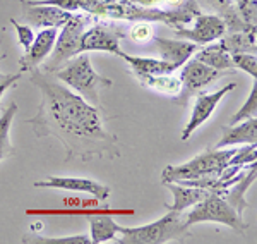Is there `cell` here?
I'll return each mask as SVG.
<instances>
[{"label": "cell", "instance_id": "6da1fadb", "mask_svg": "<svg viewBox=\"0 0 257 244\" xmlns=\"http://www.w3.org/2000/svg\"><path fill=\"white\" fill-rule=\"evenodd\" d=\"M31 83L40 90L41 103L38 114L26 122L31 124L38 138L55 136L60 139L67 150V158L91 160L118 155L117 138L105 129L98 107L40 67L31 69Z\"/></svg>", "mask_w": 257, "mask_h": 244}, {"label": "cell", "instance_id": "7a4b0ae2", "mask_svg": "<svg viewBox=\"0 0 257 244\" xmlns=\"http://www.w3.org/2000/svg\"><path fill=\"white\" fill-rule=\"evenodd\" d=\"M52 74L60 83H64L65 86H69L79 97H82L93 107H98V109H99V90L110 88L113 85L111 79L94 71L91 59L88 57V52L77 53L76 57L65 60Z\"/></svg>", "mask_w": 257, "mask_h": 244}, {"label": "cell", "instance_id": "3957f363", "mask_svg": "<svg viewBox=\"0 0 257 244\" xmlns=\"http://www.w3.org/2000/svg\"><path fill=\"white\" fill-rule=\"evenodd\" d=\"M187 227L184 224V217L180 212L168 210L156 222L141 225V227H122L118 234L122 237L118 242L122 244H165L172 241H182L187 234Z\"/></svg>", "mask_w": 257, "mask_h": 244}, {"label": "cell", "instance_id": "277c9868", "mask_svg": "<svg viewBox=\"0 0 257 244\" xmlns=\"http://www.w3.org/2000/svg\"><path fill=\"white\" fill-rule=\"evenodd\" d=\"M235 150H208L196 158L182 165H168L161 174V183H184V181H196L204 177H218L223 169L226 167L228 160L233 156Z\"/></svg>", "mask_w": 257, "mask_h": 244}, {"label": "cell", "instance_id": "5b68a950", "mask_svg": "<svg viewBox=\"0 0 257 244\" xmlns=\"http://www.w3.org/2000/svg\"><path fill=\"white\" fill-rule=\"evenodd\" d=\"M202 222H216V224L231 227L237 232H242L248 227L243 222L242 215L218 193H211L202 201L194 205V208L187 215H184V224L187 229L190 225L202 224Z\"/></svg>", "mask_w": 257, "mask_h": 244}, {"label": "cell", "instance_id": "8992f818", "mask_svg": "<svg viewBox=\"0 0 257 244\" xmlns=\"http://www.w3.org/2000/svg\"><path fill=\"white\" fill-rule=\"evenodd\" d=\"M89 18L82 14L72 16L67 23L62 26L60 35H57L53 50L48 55V60L43 62V71L53 72L57 67H60L65 60L76 57L81 53V38L86 31Z\"/></svg>", "mask_w": 257, "mask_h": 244}, {"label": "cell", "instance_id": "52a82bcc", "mask_svg": "<svg viewBox=\"0 0 257 244\" xmlns=\"http://www.w3.org/2000/svg\"><path fill=\"white\" fill-rule=\"evenodd\" d=\"M180 69L182 71H180V77H178V79L182 83V88L175 97L178 98L175 102L180 103V105H185L192 95L201 93L208 85L214 83L219 76H225L226 74V72L216 71V69L202 64V62L197 59H189L184 65H180Z\"/></svg>", "mask_w": 257, "mask_h": 244}, {"label": "cell", "instance_id": "ba28073f", "mask_svg": "<svg viewBox=\"0 0 257 244\" xmlns=\"http://www.w3.org/2000/svg\"><path fill=\"white\" fill-rule=\"evenodd\" d=\"M235 88H237L235 83H228V85H225L223 88H219L213 93H199L196 97V103H194V109H192V114H190L187 126L182 129V141H189L190 136L213 115L218 103L230 92H233Z\"/></svg>", "mask_w": 257, "mask_h": 244}, {"label": "cell", "instance_id": "9c48e42d", "mask_svg": "<svg viewBox=\"0 0 257 244\" xmlns=\"http://www.w3.org/2000/svg\"><path fill=\"white\" fill-rule=\"evenodd\" d=\"M23 2V18L28 26L45 30V28H62L72 18V12L64 11L55 6L47 4H33L31 0H21Z\"/></svg>", "mask_w": 257, "mask_h": 244}, {"label": "cell", "instance_id": "30bf717a", "mask_svg": "<svg viewBox=\"0 0 257 244\" xmlns=\"http://www.w3.org/2000/svg\"><path fill=\"white\" fill-rule=\"evenodd\" d=\"M175 36L182 40H187L190 43L196 45H209L213 41L219 40L221 36H225L226 33V24L219 16H197L196 23H194L192 30H182V28H177Z\"/></svg>", "mask_w": 257, "mask_h": 244}, {"label": "cell", "instance_id": "8fae6325", "mask_svg": "<svg viewBox=\"0 0 257 244\" xmlns=\"http://www.w3.org/2000/svg\"><path fill=\"white\" fill-rule=\"evenodd\" d=\"M123 38V33L115 26L106 24H96L91 30L84 31L81 38V53L82 52H110L118 55L122 52L120 41Z\"/></svg>", "mask_w": 257, "mask_h": 244}, {"label": "cell", "instance_id": "7c38bea8", "mask_svg": "<svg viewBox=\"0 0 257 244\" xmlns=\"http://www.w3.org/2000/svg\"><path fill=\"white\" fill-rule=\"evenodd\" d=\"M35 188L62 189V191H76L93 196L98 201H105L110 196V188L96 183V181L84 179V177H48L45 181L35 183Z\"/></svg>", "mask_w": 257, "mask_h": 244}, {"label": "cell", "instance_id": "4fadbf2b", "mask_svg": "<svg viewBox=\"0 0 257 244\" xmlns=\"http://www.w3.org/2000/svg\"><path fill=\"white\" fill-rule=\"evenodd\" d=\"M57 35H59L57 28H45V30H41L38 35L35 36V40H33L30 50L24 52V55L19 59L18 62L19 72L31 71V69L38 67L40 64H43L53 50Z\"/></svg>", "mask_w": 257, "mask_h": 244}, {"label": "cell", "instance_id": "5bb4252c", "mask_svg": "<svg viewBox=\"0 0 257 244\" xmlns=\"http://www.w3.org/2000/svg\"><path fill=\"white\" fill-rule=\"evenodd\" d=\"M153 43H155L156 52L160 53L161 60H167L170 64L184 65L190 57L199 50V45L190 43L187 40H168L161 38V36H153Z\"/></svg>", "mask_w": 257, "mask_h": 244}, {"label": "cell", "instance_id": "9a60e30c", "mask_svg": "<svg viewBox=\"0 0 257 244\" xmlns=\"http://www.w3.org/2000/svg\"><path fill=\"white\" fill-rule=\"evenodd\" d=\"M223 136L218 141L216 148L238 146V144H255L257 143V119L250 117L242 122L223 126Z\"/></svg>", "mask_w": 257, "mask_h": 244}, {"label": "cell", "instance_id": "2e32d148", "mask_svg": "<svg viewBox=\"0 0 257 244\" xmlns=\"http://www.w3.org/2000/svg\"><path fill=\"white\" fill-rule=\"evenodd\" d=\"M255 174H257L255 164H250V167L247 169L245 174L240 172L238 179L219 193L228 203H230V206H233L240 215H243V210L248 208V201L245 200V193H247V189L254 184Z\"/></svg>", "mask_w": 257, "mask_h": 244}, {"label": "cell", "instance_id": "e0dca14e", "mask_svg": "<svg viewBox=\"0 0 257 244\" xmlns=\"http://www.w3.org/2000/svg\"><path fill=\"white\" fill-rule=\"evenodd\" d=\"M165 186H167L173 194V203L168 206V210L180 212V213H184L187 208L197 205L199 201H202L206 196L211 194V191H208V189L196 188V186L175 184V183H165Z\"/></svg>", "mask_w": 257, "mask_h": 244}, {"label": "cell", "instance_id": "ac0fdd59", "mask_svg": "<svg viewBox=\"0 0 257 244\" xmlns=\"http://www.w3.org/2000/svg\"><path fill=\"white\" fill-rule=\"evenodd\" d=\"M118 57L131 65L134 74H149V76H165V74H172L177 69H180L175 64H170L167 60L161 59H149V57H134L127 55L125 52H120Z\"/></svg>", "mask_w": 257, "mask_h": 244}, {"label": "cell", "instance_id": "d6986e66", "mask_svg": "<svg viewBox=\"0 0 257 244\" xmlns=\"http://www.w3.org/2000/svg\"><path fill=\"white\" fill-rule=\"evenodd\" d=\"M194 59L201 60L202 64L209 65V67L216 69V71H221V72H233V69H235L233 62H231V57H230V52H228L221 43H209L208 47L199 48Z\"/></svg>", "mask_w": 257, "mask_h": 244}, {"label": "cell", "instance_id": "ffe728a7", "mask_svg": "<svg viewBox=\"0 0 257 244\" xmlns=\"http://www.w3.org/2000/svg\"><path fill=\"white\" fill-rule=\"evenodd\" d=\"M120 225L108 215H96L89 218V239L93 244L115 241L118 235Z\"/></svg>", "mask_w": 257, "mask_h": 244}, {"label": "cell", "instance_id": "44dd1931", "mask_svg": "<svg viewBox=\"0 0 257 244\" xmlns=\"http://www.w3.org/2000/svg\"><path fill=\"white\" fill-rule=\"evenodd\" d=\"M226 35V33H225ZM219 43L230 53L237 52H255V28L243 31H231L230 35L221 36Z\"/></svg>", "mask_w": 257, "mask_h": 244}, {"label": "cell", "instance_id": "7402d4cb", "mask_svg": "<svg viewBox=\"0 0 257 244\" xmlns=\"http://www.w3.org/2000/svg\"><path fill=\"white\" fill-rule=\"evenodd\" d=\"M141 85H144L149 90L155 92L170 95V97H177L182 88V83L177 77H172V74H165V76H149V74H136Z\"/></svg>", "mask_w": 257, "mask_h": 244}, {"label": "cell", "instance_id": "603a6c76", "mask_svg": "<svg viewBox=\"0 0 257 244\" xmlns=\"http://www.w3.org/2000/svg\"><path fill=\"white\" fill-rule=\"evenodd\" d=\"M16 112H18V105L11 103L7 109H4L2 115H0V162L14 155V146H12V143H11L9 131H11Z\"/></svg>", "mask_w": 257, "mask_h": 244}, {"label": "cell", "instance_id": "cb8c5ba5", "mask_svg": "<svg viewBox=\"0 0 257 244\" xmlns=\"http://www.w3.org/2000/svg\"><path fill=\"white\" fill-rule=\"evenodd\" d=\"M23 242L26 244H91L89 235H67V237H43V235L28 234L23 237Z\"/></svg>", "mask_w": 257, "mask_h": 244}, {"label": "cell", "instance_id": "d4e9b609", "mask_svg": "<svg viewBox=\"0 0 257 244\" xmlns=\"http://www.w3.org/2000/svg\"><path fill=\"white\" fill-rule=\"evenodd\" d=\"M231 62H233L235 69H240V71L250 74L252 77H257V59L255 53L250 52H237V53H230Z\"/></svg>", "mask_w": 257, "mask_h": 244}, {"label": "cell", "instance_id": "484cf974", "mask_svg": "<svg viewBox=\"0 0 257 244\" xmlns=\"http://www.w3.org/2000/svg\"><path fill=\"white\" fill-rule=\"evenodd\" d=\"M255 112H257V88L255 86H252L250 95L247 97L245 103H243V105L237 110V114L231 115L230 124H237V122L245 121V119L255 117Z\"/></svg>", "mask_w": 257, "mask_h": 244}, {"label": "cell", "instance_id": "4316f807", "mask_svg": "<svg viewBox=\"0 0 257 244\" xmlns=\"http://www.w3.org/2000/svg\"><path fill=\"white\" fill-rule=\"evenodd\" d=\"M230 165H238V167H245V165L255 164V144H245L240 150H235L233 156L228 160Z\"/></svg>", "mask_w": 257, "mask_h": 244}, {"label": "cell", "instance_id": "83f0119b", "mask_svg": "<svg viewBox=\"0 0 257 244\" xmlns=\"http://www.w3.org/2000/svg\"><path fill=\"white\" fill-rule=\"evenodd\" d=\"M237 7L240 18L250 26H255V14H257V4L255 0H233Z\"/></svg>", "mask_w": 257, "mask_h": 244}, {"label": "cell", "instance_id": "f1b7e54d", "mask_svg": "<svg viewBox=\"0 0 257 244\" xmlns=\"http://www.w3.org/2000/svg\"><path fill=\"white\" fill-rule=\"evenodd\" d=\"M11 24L16 28V35H18V40L21 43V47L24 48V52L30 50L33 40H35V30H33L31 26H28V24H19L16 19H11Z\"/></svg>", "mask_w": 257, "mask_h": 244}, {"label": "cell", "instance_id": "f546056e", "mask_svg": "<svg viewBox=\"0 0 257 244\" xmlns=\"http://www.w3.org/2000/svg\"><path fill=\"white\" fill-rule=\"evenodd\" d=\"M153 36H155L153 35V28H151V24H148V23H139L131 30V38L134 41H138V43L151 41Z\"/></svg>", "mask_w": 257, "mask_h": 244}, {"label": "cell", "instance_id": "4dcf8cb0", "mask_svg": "<svg viewBox=\"0 0 257 244\" xmlns=\"http://www.w3.org/2000/svg\"><path fill=\"white\" fill-rule=\"evenodd\" d=\"M33 4H47V6H55L64 11L76 12L82 7V0H31Z\"/></svg>", "mask_w": 257, "mask_h": 244}, {"label": "cell", "instance_id": "1f68e13d", "mask_svg": "<svg viewBox=\"0 0 257 244\" xmlns=\"http://www.w3.org/2000/svg\"><path fill=\"white\" fill-rule=\"evenodd\" d=\"M19 77H21V72H18V74H7V76L4 77L2 81H0V100H2L4 93H6L7 90L11 88V86H14L16 83L19 81Z\"/></svg>", "mask_w": 257, "mask_h": 244}, {"label": "cell", "instance_id": "d6a6232c", "mask_svg": "<svg viewBox=\"0 0 257 244\" xmlns=\"http://www.w3.org/2000/svg\"><path fill=\"white\" fill-rule=\"evenodd\" d=\"M6 57H7L6 53H2V50H0V62H2L4 59H6ZM6 76H7V74H2V72H0V81H2V79H4V77H6Z\"/></svg>", "mask_w": 257, "mask_h": 244}]
</instances>
